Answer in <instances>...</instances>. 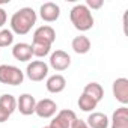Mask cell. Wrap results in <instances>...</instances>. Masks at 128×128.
<instances>
[{"label": "cell", "mask_w": 128, "mask_h": 128, "mask_svg": "<svg viewBox=\"0 0 128 128\" xmlns=\"http://www.w3.org/2000/svg\"><path fill=\"white\" fill-rule=\"evenodd\" d=\"M36 24V12L32 8H21L11 17V32L15 35H27Z\"/></svg>", "instance_id": "6da1fadb"}, {"label": "cell", "mask_w": 128, "mask_h": 128, "mask_svg": "<svg viewBox=\"0 0 128 128\" xmlns=\"http://www.w3.org/2000/svg\"><path fill=\"white\" fill-rule=\"evenodd\" d=\"M70 20L72 23V26L80 30V32H88L94 27V15H92V11H89L86 8V5H76L71 12H70Z\"/></svg>", "instance_id": "7a4b0ae2"}, {"label": "cell", "mask_w": 128, "mask_h": 128, "mask_svg": "<svg viewBox=\"0 0 128 128\" xmlns=\"http://www.w3.org/2000/svg\"><path fill=\"white\" fill-rule=\"evenodd\" d=\"M24 80V72L14 65H0V83L18 86Z\"/></svg>", "instance_id": "3957f363"}, {"label": "cell", "mask_w": 128, "mask_h": 128, "mask_svg": "<svg viewBox=\"0 0 128 128\" xmlns=\"http://www.w3.org/2000/svg\"><path fill=\"white\" fill-rule=\"evenodd\" d=\"M48 65L44 60H33L26 68V76L32 82H42L48 76Z\"/></svg>", "instance_id": "277c9868"}, {"label": "cell", "mask_w": 128, "mask_h": 128, "mask_svg": "<svg viewBox=\"0 0 128 128\" xmlns=\"http://www.w3.org/2000/svg\"><path fill=\"white\" fill-rule=\"evenodd\" d=\"M48 66H51L57 72L65 71L71 66V56L63 50H56L50 56V65Z\"/></svg>", "instance_id": "5b68a950"}, {"label": "cell", "mask_w": 128, "mask_h": 128, "mask_svg": "<svg viewBox=\"0 0 128 128\" xmlns=\"http://www.w3.org/2000/svg\"><path fill=\"white\" fill-rule=\"evenodd\" d=\"M76 113L70 108H65V110H60L57 112V114L53 118V120L50 122L48 128H71L74 119H76Z\"/></svg>", "instance_id": "8992f818"}, {"label": "cell", "mask_w": 128, "mask_h": 128, "mask_svg": "<svg viewBox=\"0 0 128 128\" xmlns=\"http://www.w3.org/2000/svg\"><path fill=\"white\" fill-rule=\"evenodd\" d=\"M57 112V104L50 100V98H44L41 101H36V107H35V114H38L41 119H48L53 118Z\"/></svg>", "instance_id": "52a82bcc"}, {"label": "cell", "mask_w": 128, "mask_h": 128, "mask_svg": "<svg viewBox=\"0 0 128 128\" xmlns=\"http://www.w3.org/2000/svg\"><path fill=\"white\" fill-rule=\"evenodd\" d=\"M113 96L116 98V101H119L122 106L128 104V78L125 77H119L113 82Z\"/></svg>", "instance_id": "ba28073f"}, {"label": "cell", "mask_w": 128, "mask_h": 128, "mask_svg": "<svg viewBox=\"0 0 128 128\" xmlns=\"http://www.w3.org/2000/svg\"><path fill=\"white\" fill-rule=\"evenodd\" d=\"M35 107H36V100L30 94H23L17 100V110H20V113L24 114V116L33 114L35 113Z\"/></svg>", "instance_id": "9c48e42d"}, {"label": "cell", "mask_w": 128, "mask_h": 128, "mask_svg": "<svg viewBox=\"0 0 128 128\" xmlns=\"http://www.w3.org/2000/svg\"><path fill=\"white\" fill-rule=\"evenodd\" d=\"M39 15L45 23H53L60 17V8H59V5H56L53 2H47V3L41 5Z\"/></svg>", "instance_id": "30bf717a"}, {"label": "cell", "mask_w": 128, "mask_h": 128, "mask_svg": "<svg viewBox=\"0 0 128 128\" xmlns=\"http://www.w3.org/2000/svg\"><path fill=\"white\" fill-rule=\"evenodd\" d=\"M33 41L38 42H44L48 45H53V42L56 41V32L51 26H41L35 30L33 33Z\"/></svg>", "instance_id": "8fae6325"}, {"label": "cell", "mask_w": 128, "mask_h": 128, "mask_svg": "<svg viewBox=\"0 0 128 128\" xmlns=\"http://www.w3.org/2000/svg\"><path fill=\"white\" fill-rule=\"evenodd\" d=\"M12 56L14 59L20 60V62H29L33 56L32 51V45L27 42H18L12 47Z\"/></svg>", "instance_id": "7c38bea8"}, {"label": "cell", "mask_w": 128, "mask_h": 128, "mask_svg": "<svg viewBox=\"0 0 128 128\" xmlns=\"http://www.w3.org/2000/svg\"><path fill=\"white\" fill-rule=\"evenodd\" d=\"M45 88H47V90L50 94H60V92L65 90V88H66V80H65V77L60 76V74H54V76L47 78Z\"/></svg>", "instance_id": "4fadbf2b"}, {"label": "cell", "mask_w": 128, "mask_h": 128, "mask_svg": "<svg viewBox=\"0 0 128 128\" xmlns=\"http://www.w3.org/2000/svg\"><path fill=\"white\" fill-rule=\"evenodd\" d=\"M112 128H128V108H126V106H122L113 112Z\"/></svg>", "instance_id": "5bb4252c"}, {"label": "cell", "mask_w": 128, "mask_h": 128, "mask_svg": "<svg viewBox=\"0 0 128 128\" xmlns=\"http://www.w3.org/2000/svg\"><path fill=\"white\" fill-rule=\"evenodd\" d=\"M86 124H88L89 128H108V118H107L106 113L92 112V113L88 116Z\"/></svg>", "instance_id": "9a60e30c"}, {"label": "cell", "mask_w": 128, "mask_h": 128, "mask_svg": "<svg viewBox=\"0 0 128 128\" xmlns=\"http://www.w3.org/2000/svg\"><path fill=\"white\" fill-rule=\"evenodd\" d=\"M71 47H72L74 53H77V54H86V53H89L92 44H90V39H89L88 36L80 35V36H76V38L72 39Z\"/></svg>", "instance_id": "2e32d148"}, {"label": "cell", "mask_w": 128, "mask_h": 128, "mask_svg": "<svg viewBox=\"0 0 128 128\" xmlns=\"http://www.w3.org/2000/svg\"><path fill=\"white\" fill-rule=\"evenodd\" d=\"M83 94H86L88 96H90V98H94L96 102H100V101L102 100V96H104V89H102V86H101L100 83L92 82V83H88V84L84 86Z\"/></svg>", "instance_id": "e0dca14e"}, {"label": "cell", "mask_w": 128, "mask_h": 128, "mask_svg": "<svg viewBox=\"0 0 128 128\" xmlns=\"http://www.w3.org/2000/svg\"><path fill=\"white\" fill-rule=\"evenodd\" d=\"M0 107H3L8 113H14L17 110V100L14 95L11 94H3L2 96H0Z\"/></svg>", "instance_id": "ac0fdd59"}, {"label": "cell", "mask_w": 128, "mask_h": 128, "mask_svg": "<svg viewBox=\"0 0 128 128\" xmlns=\"http://www.w3.org/2000/svg\"><path fill=\"white\" fill-rule=\"evenodd\" d=\"M77 104H78V107H80L82 112H94V108H96V106H98V102L94 98L88 96L86 94H82L80 95Z\"/></svg>", "instance_id": "d6986e66"}, {"label": "cell", "mask_w": 128, "mask_h": 128, "mask_svg": "<svg viewBox=\"0 0 128 128\" xmlns=\"http://www.w3.org/2000/svg\"><path fill=\"white\" fill-rule=\"evenodd\" d=\"M32 51H33V56L36 57H45L47 54H50V50H51V45L48 44H44V42H38V41H32Z\"/></svg>", "instance_id": "ffe728a7"}, {"label": "cell", "mask_w": 128, "mask_h": 128, "mask_svg": "<svg viewBox=\"0 0 128 128\" xmlns=\"http://www.w3.org/2000/svg\"><path fill=\"white\" fill-rule=\"evenodd\" d=\"M14 42V33L8 29H2L0 30V48L3 47H9Z\"/></svg>", "instance_id": "44dd1931"}, {"label": "cell", "mask_w": 128, "mask_h": 128, "mask_svg": "<svg viewBox=\"0 0 128 128\" xmlns=\"http://www.w3.org/2000/svg\"><path fill=\"white\" fill-rule=\"evenodd\" d=\"M102 5H104V2L102 0H86V8L90 11H94V9H100V8H102Z\"/></svg>", "instance_id": "7402d4cb"}, {"label": "cell", "mask_w": 128, "mask_h": 128, "mask_svg": "<svg viewBox=\"0 0 128 128\" xmlns=\"http://www.w3.org/2000/svg\"><path fill=\"white\" fill-rule=\"evenodd\" d=\"M71 128H89V126H88L86 120H82V119L76 118L74 122H72V125H71Z\"/></svg>", "instance_id": "603a6c76"}, {"label": "cell", "mask_w": 128, "mask_h": 128, "mask_svg": "<svg viewBox=\"0 0 128 128\" xmlns=\"http://www.w3.org/2000/svg\"><path fill=\"white\" fill-rule=\"evenodd\" d=\"M9 118H11V113H8V112L3 108V107H0V124L6 122Z\"/></svg>", "instance_id": "cb8c5ba5"}, {"label": "cell", "mask_w": 128, "mask_h": 128, "mask_svg": "<svg viewBox=\"0 0 128 128\" xmlns=\"http://www.w3.org/2000/svg\"><path fill=\"white\" fill-rule=\"evenodd\" d=\"M6 20H8L6 11L2 8V5H0V27H3V24H6Z\"/></svg>", "instance_id": "d4e9b609"}, {"label": "cell", "mask_w": 128, "mask_h": 128, "mask_svg": "<svg viewBox=\"0 0 128 128\" xmlns=\"http://www.w3.org/2000/svg\"><path fill=\"white\" fill-rule=\"evenodd\" d=\"M42 128H48V126H42Z\"/></svg>", "instance_id": "484cf974"}]
</instances>
